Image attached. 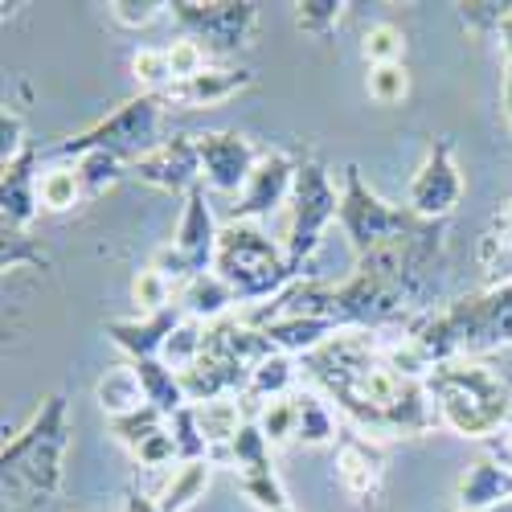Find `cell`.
Masks as SVG:
<instances>
[{"label":"cell","mask_w":512,"mask_h":512,"mask_svg":"<svg viewBox=\"0 0 512 512\" xmlns=\"http://www.w3.org/2000/svg\"><path fill=\"white\" fill-rule=\"evenodd\" d=\"M500 99H504V115L512 119V66H504V87H500Z\"/></svg>","instance_id":"46"},{"label":"cell","mask_w":512,"mask_h":512,"mask_svg":"<svg viewBox=\"0 0 512 512\" xmlns=\"http://www.w3.org/2000/svg\"><path fill=\"white\" fill-rule=\"evenodd\" d=\"M168 17L181 25V37L201 41L209 54H234L259 29V5L250 0H173Z\"/></svg>","instance_id":"9"},{"label":"cell","mask_w":512,"mask_h":512,"mask_svg":"<svg viewBox=\"0 0 512 512\" xmlns=\"http://www.w3.org/2000/svg\"><path fill=\"white\" fill-rule=\"evenodd\" d=\"M132 455H136L140 467H148V472H160V467H168V463H181V455H177V439H173V431H168V422L160 426L156 435H148Z\"/></svg>","instance_id":"39"},{"label":"cell","mask_w":512,"mask_h":512,"mask_svg":"<svg viewBox=\"0 0 512 512\" xmlns=\"http://www.w3.org/2000/svg\"><path fill=\"white\" fill-rule=\"evenodd\" d=\"M496 37H500V50H504V62L512 66V9L504 13V21H500V29H496Z\"/></svg>","instance_id":"45"},{"label":"cell","mask_w":512,"mask_h":512,"mask_svg":"<svg viewBox=\"0 0 512 512\" xmlns=\"http://www.w3.org/2000/svg\"><path fill=\"white\" fill-rule=\"evenodd\" d=\"M361 54L369 66H390V62H402L406 58V33L394 25V21H377L365 29L361 37Z\"/></svg>","instance_id":"30"},{"label":"cell","mask_w":512,"mask_h":512,"mask_svg":"<svg viewBox=\"0 0 512 512\" xmlns=\"http://www.w3.org/2000/svg\"><path fill=\"white\" fill-rule=\"evenodd\" d=\"M37 148L29 144L13 164H0V226L13 234H29V226L41 213L37 197Z\"/></svg>","instance_id":"14"},{"label":"cell","mask_w":512,"mask_h":512,"mask_svg":"<svg viewBox=\"0 0 512 512\" xmlns=\"http://www.w3.org/2000/svg\"><path fill=\"white\" fill-rule=\"evenodd\" d=\"M189 312L181 308V300L173 308H164L156 316H127V320H107V336L111 345L123 349L132 361H148V357H160L168 336L177 332V324L185 320Z\"/></svg>","instance_id":"16"},{"label":"cell","mask_w":512,"mask_h":512,"mask_svg":"<svg viewBox=\"0 0 512 512\" xmlns=\"http://www.w3.org/2000/svg\"><path fill=\"white\" fill-rule=\"evenodd\" d=\"M463 201V173L455 164V144L447 136L426 144L422 164L414 168L410 189H406V209L422 222H447Z\"/></svg>","instance_id":"10"},{"label":"cell","mask_w":512,"mask_h":512,"mask_svg":"<svg viewBox=\"0 0 512 512\" xmlns=\"http://www.w3.org/2000/svg\"><path fill=\"white\" fill-rule=\"evenodd\" d=\"M136 377H140V386H144V398L148 406H156L164 418H173L177 410L189 406L185 398V386H181V373L177 369H168L160 357H148V361H132Z\"/></svg>","instance_id":"21"},{"label":"cell","mask_w":512,"mask_h":512,"mask_svg":"<svg viewBox=\"0 0 512 512\" xmlns=\"http://www.w3.org/2000/svg\"><path fill=\"white\" fill-rule=\"evenodd\" d=\"M164 422H168V418H164L156 406H144V410L127 414V418H115V422H111V435H115V443H123L127 451H136L148 435H156V431H160Z\"/></svg>","instance_id":"35"},{"label":"cell","mask_w":512,"mask_h":512,"mask_svg":"<svg viewBox=\"0 0 512 512\" xmlns=\"http://www.w3.org/2000/svg\"><path fill=\"white\" fill-rule=\"evenodd\" d=\"M250 87H254V74L250 70H242V66H213L209 62L201 74L177 82V87H168L164 99H168V107L177 103L181 111H201V107H218L226 99H238Z\"/></svg>","instance_id":"15"},{"label":"cell","mask_w":512,"mask_h":512,"mask_svg":"<svg viewBox=\"0 0 512 512\" xmlns=\"http://www.w3.org/2000/svg\"><path fill=\"white\" fill-rule=\"evenodd\" d=\"M402 332L418 340L435 365L512 349V283L459 295L447 308H426Z\"/></svg>","instance_id":"2"},{"label":"cell","mask_w":512,"mask_h":512,"mask_svg":"<svg viewBox=\"0 0 512 512\" xmlns=\"http://www.w3.org/2000/svg\"><path fill=\"white\" fill-rule=\"evenodd\" d=\"M295 173H300V160L287 152H263L254 173L246 181V189L234 201V218L230 222H263L267 213H283L295 189Z\"/></svg>","instance_id":"11"},{"label":"cell","mask_w":512,"mask_h":512,"mask_svg":"<svg viewBox=\"0 0 512 512\" xmlns=\"http://www.w3.org/2000/svg\"><path fill=\"white\" fill-rule=\"evenodd\" d=\"M164 111H168V99L164 95H132L123 99L115 111H107L99 123H91L87 132L78 136H66L62 144L50 148L54 160H78L87 152H107L115 156L119 164L132 168L136 160H144L148 152H156L168 136H164Z\"/></svg>","instance_id":"5"},{"label":"cell","mask_w":512,"mask_h":512,"mask_svg":"<svg viewBox=\"0 0 512 512\" xmlns=\"http://www.w3.org/2000/svg\"><path fill=\"white\" fill-rule=\"evenodd\" d=\"M455 500L463 512H488L500 500H512V463L500 455H480L467 463L455 484Z\"/></svg>","instance_id":"18"},{"label":"cell","mask_w":512,"mask_h":512,"mask_svg":"<svg viewBox=\"0 0 512 512\" xmlns=\"http://www.w3.org/2000/svg\"><path fill=\"white\" fill-rule=\"evenodd\" d=\"M336 218H340V189L332 185L328 168L320 160H300L291 201L283 209V238H279L291 267L300 275L316 259V250H320V242Z\"/></svg>","instance_id":"6"},{"label":"cell","mask_w":512,"mask_h":512,"mask_svg":"<svg viewBox=\"0 0 512 512\" xmlns=\"http://www.w3.org/2000/svg\"><path fill=\"white\" fill-rule=\"evenodd\" d=\"M279 512H295V508H291V504H287V508H279Z\"/></svg>","instance_id":"50"},{"label":"cell","mask_w":512,"mask_h":512,"mask_svg":"<svg viewBox=\"0 0 512 512\" xmlns=\"http://www.w3.org/2000/svg\"><path fill=\"white\" fill-rule=\"evenodd\" d=\"M111 17L123 25V29H144L152 25L160 13H168V5H160V0H115V5H107Z\"/></svg>","instance_id":"41"},{"label":"cell","mask_w":512,"mask_h":512,"mask_svg":"<svg viewBox=\"0 0 512 512\" xmlns=\"http://www.w3.org/2000/svg\"><path fill=\"white\" fill-rule=\"evenodd\" d=\"M168 62H173V78L185 82V78H193V74H201L209 66V50L201 46V41H193V37H177L173 46H168ZM177 82H173V87H177Z\"/></svg>","instance_id":"40"},{"label":"cell","mask_w":512,"mask_h":512,"mask_svg":"<svg viewBox=\"0 0 512 512\" xmlns=\"http://www.w3.org/2000/svg\"><path fill=\"white\" fill-rule=\"evenodd\" d=\"M132 177H140L152 189L164 193H189L197 185H205L201 177V152H197V136L181 132V136H168L156 152H148L144 160H136L127 168Z\"/></svg>","instance_id":"13"},{"label":"cell","mask_w":512,"mask_h":512,"mask_svg":"<svg viewBox=\"0 0 512 512\" xmlns=\"http://www.w3.org/2000/svg\"><path fill=\"white\" fill-rule=\"evenodd\" d=\"M193 418H197V431H201V439L209 443V451H213V447H230V443L238 439V431L250 422L242 398H218V402L193 406Z\"/></svg>","instance_id":"23"},{"label":"cell","mask_w":512,"mask_h":512,"mask_svg":"<svg viewBox=\"0 0 512 512\" xmlns=\"http://www.w3.org/2000/svg\"><path fill=\"white\" fill-rule=\"evenodd\" d=\"M95 402H99V410H103L111 422H115V418H127V414H136V410L148 406L144 386H140V377H136L132 365L107 369V373L99 377V386H95Z\"/></svg>","instance_id":"22"},{"label":"cell","mask_w":512,"mask_h":512,"mask_svg":"<svg viewBox=\"0 0 512 512\" xmlns=\"http://www.w3.org/2000/svg\"><path fill=\"white\" fill-rule=\"evenodd\" d=\"M459 512H463V508H459Z\"/></svg>","instance_id":"51"},{"label":"cell","mask_w":512,"mask_h":512,"mask_svg":"<svg viewBox=\"0 0 512 512\" xmlns=\"http://www.w3.org/2000/svg\"><path fill=\"white\" fill-rule=\"evenodd\" d=\"M345 9H349L345 0H300V5H295V29L324 41V37H332L340 29Z\"/></svg>","instance_id":"31"},{"label":"cell","mask_w":512,"mask_h":512,"mask_svg":"<svg viewBox=\"0 0 512 512\" xmlns=\"http://www.w3.org/2000/svg\"><path fill=\"white\" fill-rule=\"evenodd\" d=\"M70 164L78 168L82 193H87V197H103V193L115 189V185L123 181V173H127V164H119V160L107 156V152H87V156H78V160H70Z\"/></svg>","instance_id":"29"},{"label":"cell","mask_w":512,"mask_h":512,"mask_svg":"<svg viewBox=\"0 0 512 512\" xmlns=\"http://www.w3.org/2000/svg\"><path fill=\"white\" fill-rule=\"evenodd\" d=\"M123 512H164L156 500H148V496H140V492H127V500H123Z\"/></svg>","instance_id":"44"},{"label":"cell","mask_w":512,"mask_h":512,"mask_svg":"<svg viewBox=\"0 0 512 512\" xmlns=\"http://www.w3.org/2000/svg\"><path fill=\"white\" fill-rule=\"evenodd\" d=\"M439 426L459 439H492L512 431V377L484 357H455L422 381Z\"/></svg>","instance_id":"3"},{"label":"cell","mask_w":512,"mask_h":512,"mask_svg":"<svg viewBox=\"0 0 512 512\" xmlns=\"http://www.w3.org/2000/svg\"><path fill=\"white\" fill-rule=\"evenodd\" d=\"M218 238H222V226L213 218V205H209V189L197 185L185 193V205H181V222H177V238L160 246L152 254V263L160 275H168L177 283V291L185 283H193L197 275L213 271V259H218Z\"/></svg>","instance_id":"8"},{"label":"cell","mask_w":512,"mask_h":512,"mask_svg":"<svg viewBox=\"0 0 512 512\" xmlns=\"http://www.w3.org/2000/svg\"><path fill=\"white\" fill-rule=\"evenodd\" d=\"M365 91H369V99L381 103V107H398V103H406V95H410V70H406V62L369 66V74H365Z\"/></svg>","instance_id":"32"},{"label":"cell","mask_w":512,"mask_h":512,"mask_svg":"<svg viewBox=\"0 0 512 512\" xmlns=\"http://www.w3.org/2000/svg\"><path fill=\"white\" fill-rule=\"evenodd\" d=\"M209 480H213V463H209V459L177 463L173 476H168V484H164V492L156 496V504H160L164 512H189V508L205 496Z\"/></svg>","instance_id":"25"},{"label":"cell","mask_w":512,"mask_h":512,"mask_svg":"<svg viewBox=\"0 0 512 512\" xmlns=\"http://www.w3.org/2000/svg\"><path fill=\"white\" fill-rule=\"evenodd\" d=\"M340 234L349 238V250L353 259L369 254L373 246H381L386 238H398V234H410L418 226H426L422 218L406 205H390L377 189H369V181L361 177L357 164H345V181H340V218H336Z\"/></svg>","instance_id":"7"},{"label":"cell","mask_w":512,"mask_h":512,"mask_svg":"<svg viewBox=\"0 0 512 512\" xmlns=\"http://www.w3.org/2000/svg\"><path fill=\"white\" fill-rule=\"evenodd\" d=\"M213 271L230 283L238 308L271 304V300H279L291 283L304 279L300 271L291 267L283 242L271 238L259 222H226L222 226Z\"/></svg>","instance_id":"4"},{"label":"cell","mask_w":512,"mask_h":512,"mask_svg":"<svg viewBox=\"0 0 512 512\" xmlns=\"http://www.w3.org/2000/svg\"><path fill=\"white\" fill-rule=\"evenodd\" d=\"M295 410H300V431H295V439H300L304 447H328L336 443L340 435V422H336V410L328 398H320L316 390H295Z\"/></svg>","instance_id":"24"},{"label":"cell","mask_w":512,"mask_h":512,"mask_svg":"<svg viewBox=\"0 0 512 512\" xmlns=\"http://www.w3.org/2000/svg\"><path fill=\"white\" fill-rule=\"evenodd\" d=\"M455 9H459V21H463L467 29L496 33L500 21H504V13H508L512 5H500V0H476V5H455Z\"/></svg>","instance_id":"42"},{"label":"cell","mask_w":512,"mask_h":512,"mask_svg":"<svg viewBox=\"0 0 512 512\" xmlns=\"http://www.w3.org/2000/svg\"><path fill=\"white\" fill-rule=\"evenodd\" d=\"M201 345H205V324L201 320H193V316H185L181 324H177V332L168 336V345H164V353H160V361L168 365V369H189L197 357H201Z\"/></svg>","instance_id":"33"},{"label":"cell","mask_w":512,"mask_h":512,"mask_svg":"<svg viewBox=\"0 0 512 512\" xmlns=\"http://www.w3.org/2000/svg\"><path fill=\"white\" fill-rule=\"evenodd\" d=\"M132 78L140 82V91L148 95H164L173 87V62H168V46H144L132 54Z\"/></svg>","instance_id":"28"},{"label":"cell","mask_w":512,"mask_h":512,"mask_svg":"<svg viewBox=\"0 0 512 512\" xmlns=\"http://www.w3.org/2000/svg\"><path fill=\"white\" fill-rule=\"evenodd\" d=\"M496 230H500V238H508L512 242V205L500 213V218H496Z\"/></svg>","instance_id":"47"},{"label":"cell","mask_w":512,"mask_h":512,"mask_svg":"<svg viewBox=\"0 0 512 512\" xmlns=\"http://www.w3.org/2000/svg\"><path fill=\"white\" fill-rule=\"evenodd\" d=\"M37 197H41V209L46 213H70L74 205H82L87 193H82L78 168L70 160H54L37 181Z\"/></svg>","instance_id":"26"},{"label":"cell","mask_w":512,"mask_h":512,"mask_svg":"<svg viewBox=\"0 0 512 512\" xmlns=\"http://www.w3.org/2000/svg\"><path fill=\"white\" fill-rule=\"evenodd\" d=\"M70 451V402L66 394H46L21 431L5 435L0 447V492L5 512H29L58 496Z\"/></svg>","instance_id":"1"},{"label":"cell","mask_w":512,"mask_h":512,"mask_svg":"<svg viewBox=\"0 0 512 512\" xmlns=\"http://www.w3.org/2000/svg\"><path fill=\"white\" fill-rule=\"evenodd\" d=\"M168 431H173V439H177V455H181V463L209 459V443H205V439H201V431H197L193 406H185V410H177L173 418H168Z\"/></svg>","instance_id":"37"},{"label":"cell","mask_w":512,"mask_h":512,"mask_svg":"<svg viewBox=\"0 0 512 512\" xmlns=\"http://www.w3.org/2000/svg\"><path fill=\"white\" fill-rule=\"evenodd\" d=\"M254 422H259V431L267 435L271 447H283L300 431V410H295V398H279V402H267Z\"/></svg>","instance_id":"34"},{"label":"cell","mask_w":512,"mask_h":512,"mask_svg":"<svg viewBox=\"0 0 512 512\" xmlns=\"http://www.w3.org/2000/svg\"><path fill=\"white\" fill-rule=\"evenodd\" d=\"M177 300H181V291H177V283L168 279V275H160L156 267L136 271V279H132L136 316H156V312H164V308H173Z\"/></svg>","instance_id":"27"},{"label":"cell","mask_w":512,"mask_h":512,"mask_svg":"<svg viewBox=\"0 0 512 512\" xmlns=\"http://www.w3.org/2000/svg\"><path fill=\"white\" fill-rule=\"evenodd\" d=\"M0 263H5V271H17V267H25V263H33V267H50V254H46V246H37V242H33V234H13V230H5Z\"/></svg>","instance_id":"38"},{"label":"cell","mask_w":512,"mask_h":512,"mask_svg":"<svg viewBox=\"0 0 512 512\" xmlns=\"http://www.w3.org/2000/svg\"><path fill=\"white\" fill-rule=\"evenodd\" d=\"M488 512H512V500H500V504H492Z\"/></svg>","instance_id":"48"},{"label":"cell","mask_w":512,"mask_h":512,"mask_svg":"<svg viewBox=\"0 0 512 512\" xmlns=\"http://www.w3.org/2000/svg\"><path fill=\"white\" fill-rule=\"evenodd\" d=\"M25 148V119L17 115V107H5L0 111V164H13Z\"/></svg>","instance_id":"43"},{"label":"cell","mask_w":512,"mask_h":512,"mask_svg":"<svg viewBox=\"0 0 512 512\" xmlns=\"http://www.w3.org/2000/svg\"><path fill=\"white\" fill-rule=\"evenodd\" d=\"M234 304H238L234 291H230V283H226L218 271H205V275H197L193 283L181 287V308H185L193 320H201V324L226 320Z\"/></svg>","instance_id":"20"},{"label":"cell","mask_w":512,"mask_h":512,"mask_svg":"<svg viewBox=\"0 0 512 512\" xmlns=\"http://www.w3.org/2000/svg\"><path fill=\"white\" fill-rule=\"evenodd\" d=\"M197 152H201V177L205 189L213 193H242L254 164H259V148L242 132H197Z\"/></svg>","instance_id":"12"},{"label":"cell","mask_w":512,"mask_h":512,"mask_svg":"<svg viewBox=\"0 0 512 512\" xmlns=\"http://www.w3.org/2000/svg\"><path fill=\"white\" fill-rule=\"evenodd\" d=\"M336 480L349 496L357 500H373L381 492V480H386V459H381V447L365 435H345L336 447Z\"/></svg>","instance_id":"17"},{"label":"cell","mask_w":512,"mask_h":512,"mask_svg":"<svg viewBox=\"0 0 512 512\" xmlns=\"http://www.w3.org/2000/svg\"><path fill=\"white\" fill-rule=\"evenodd\" d=\"M504 459L512 463V431H508V439H504Z\"/></svg>","instance_id":"49"},{"label":"cell","mask_w":512,"mask_h":512,"mask_svg":"<svg viewBox=\"0 0 512 512\" xmlns=\"http://www.w3.org/2000/svg\"><path fill=\"white\" fill-rule=\"evenodd\" d=\"M238 488H242V496H246L254 508H263V512L287 508V492H283V484H279V476H275V467H271V472L238 476Z\"/></svg>","instance_id":"36"},{"label":"cell","mask_w":512,"mask_h":512,"mask_svg":"<svg viewBox=\"0 0 512 512\" xmlns=\"http://www.w3.org/2000/svg\"><path fill=\"white\" fill-rule=\"evenodd\" d=\"M267 340H271V349H279V353H287V357H308V353H316L328 336H336L340 328L336 324H328V320H316V316H271V320H263V324H254Z\"/></svg>","instance_id":"19"}]
</instances>
